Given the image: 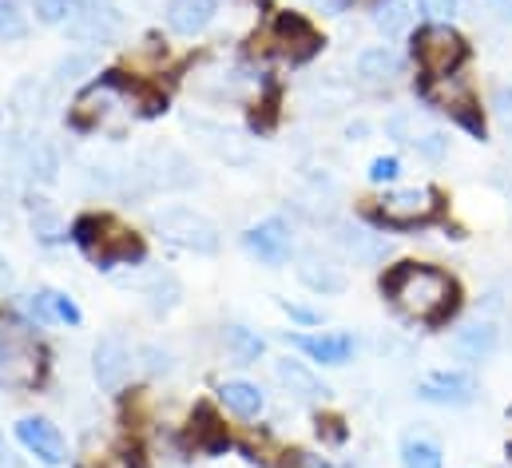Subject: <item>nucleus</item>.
Returning <instances> with one entry per match:
<instances>
[{
    "mask_svg": "<svg viewBox=\"0 0 512 468\" xmlns=\"http://www.w3.org/2000/svg\"><path fill=\"white\" fill-rule=\"evenodd\" d=\"M382 290L389 294V302L417 318V322H441L449 318L453 302H457V286L445 270L437 266H425V262H401L385 274Z\"/></svg>",
    "mask_w": 512,
    "mask_h": 468,
    "instance_id": "1",
    "label": "nucleus"
},
{
    "mask_svg": "<svg viewBox=\"0 0 512 468\" xmlns=\"http://www.w3.org/2000/svg\"><path fill=\"white\" fill-rule=\"evenodd\" d=\"M465 52H469L465 40H461L449 24H425V28L417 32V40H413V56H417L421 72H425V76H437V80L453 76V72L461 68Z\"/></svg>",
    "mask_w": 512,
    "mask_h": 468,
    "instance_id": "2",
    "label": "nucleus"
},
{
    "mask_svg": "<svg viewBox=\"0 0 512 468\" xmlns=\"http://www.w3.org/2000/svg\"><path fill=\"white\" fill-rule=\"evenodd\" d=\"M155 231L163 234L167 242H175L183 250H195V254H215L219 242H223L219 227L207 215L191 211V207H167V211H159L155 215Z\"/></svg>",
    "mask_w": 512,
    "mask_h": 468,
    "instance_id": "3",
    "label": "nucleus"
},
{
    "mask_svg": "<svg viewBox=\"0 0 512 468\" xmlns=\"http://www.w3.org/2000/svg\"><path fill=\"white\" fill-rule=\"evenodd\" d=\"M40 381V350L12 330H0V389H32Z\"/></svg>",
    "mask_w": 512,
    "mask_h": 468,
    "instance_id": "4",
    "label": "nucleus"
},
{
    "mask_svg": "<svg viewBox=\"0 0 512 468\" xmlns=\"http://www.w3.org/2000/svg\"><path fill=\"white\" fill-rule=\"evenodd\" d=\"M378 215H382L389 227H421L437 215V195L429 187H405V191H389L382 203H378Z\"/></svg>",
    "mask_w": 512,
    "mask_h": 468,
    "instance_id": "5",
    "label": "nucleus"
},
{
    "mask_svg": "<svg viewBox=\"0 0 512 468\" xmlns=\"http://www.w3.org/2000/svg\"><path fill=\"white\" fill-rule=\"evenodd\" d=\"M131 365H135V357H131L128 342L120 334H104L96 342V350H92V373H96V385L104 393H120L128 385Z\"/></svg>",
    "mask_w": 512,
    "mask_h": 468,
    "instance_id": "6",
    "label": "nucleus"
},
{
    "mask_svg": "<svg viewBox=\"0 0 512 468\" xmlns=\"http://www.w3.org/2000/svg\"><path fill=\"white\" fill-rule=\"evenodd\" d=\"M247 250L258 254V262H266V266H282V262H290V254H294L290 223H282V219H262L258 227L247 231Z\"/></svg>",
    "mask_w": 512,
    "mask_h": 468,
    "instance_id": "7",
    "label": "nucleus"
},
{
    "mask_svg": "<svg viewBox=\"0 0 512 468\" xmlns=\"http://www.w3.org/2000/svg\"><path fill=\"white\" fill-rule=\"evenodd\" d=\"M16 437H20V445H24L28 453H36L44 465H64V461H68V449H64L60 429H56L52 421H44V417H24V421L16 425Z\"/></svg>",
    "mask_w": 512,
    "mask_h": 468,
    "instance_id": "8",
    "label": "nucleus"
},
{
    "mask_svg": "<svg viewBox=\"0 0 512 468\" xmlns=\"http://www.w3.org/2000/svg\"><path fill=\"white\" fill-rule=\"evenodd\" d=\"M68 28V36L72 40H88V44H104V40H112L116 32H120V12L104 0H88L84 4V12L76 16V20H68L64 24Z\"/></svg>",
    "mask_w": 512,
    "mask_h": 468,
    "instance_id": "9",
    "label": "nucleus"
},
{
    "mask_svg": "<svg viewBox=\"0 0 512 468\" xmlns=\"http://www.w3.org/2000/svg\"><path fill=\"white\" fill-rule=\"evenodd\" d=\"M425 401L433 405H469L473 393H477V381L469 373H457V369H441V373H429L417 389Z\"/></svg>",
    "mask_w": 512,
    "mask_h": 468,
    "instance_id": "10",
    "label": "nucleus"
},
{
    "mask_svg": "<svg viewBox=\"0 0 512 468\" xmlns=\"http://www.w3.org/2000/svg\"><path fill=\"white\" fill-rule=\"evenodd\" d=\"M298 350L306 353L310 361H322V365H346L350 353H354V338L350 334H294L290 338Z\"/></svg>",
    "mask_w": 512,
    "mask_h": 468,
    "instance_id": "11",
    "label": "nucleus"
},
{
    "mask_svg": "<svg viewBox=\"0 0 512 468\" xmlns=\"http://www.w3.org/2000/svg\"><path fill=\"white\" fill-rule=\"evenodd\" d=\"M497 342H501V334L493 322H469L453 334V353L465 361H485V357H493Z\"/></svg>",
    "mask_w": 512,
    "mask_h": 468,
    "instance_id": "12",
    "label": "nucleus"
},
{
    "mask_svg": "<svg viewBox=\"0 0 512 468\" xmlns=\"http://www.w3.org/2000/svg\"><path fill=\"white\" fill-rule=\"evenodd\" d=\"M215 8H219V0H171L167 4V24L179 36H195L211 24Z\"/></svg>",
    "mask_w": 512,
    "mask_h": 468,
    "instance_id": "13",
    "label": "nucleus"
},
{
    "mask_svg": "<svg viewBox=\"0 0 512 468\" xmlns=\"http://www.w3.org/2000/svg\"><path fill=\"white\" fill-rule=\"evenodd\" d=\"M298 274H302V282H306L310 290H318V294H338V290L346 286V274H342L334 262L318 258L314 250H306V254H302V266H298Z\"/></svg>",
    "mask_w": 512,
    "mask_h": 468,
    "instance_id": "14",
    "label": "nucleus"
},
{
    "mask_svg": "<svg viewBox=\"0 0 512 468\" xmlns=\"http://www.w3.org/2000/svg\"><path fill=\"white\" fill-rule=\"evenodd\" d=\"M274 373H278V381L290 389V393H298V397H306V401H318V397H326L330 389L302 365V361H290V357H282L278 365H274Z\"/></svg>",
    "mask_w": 512,
    "mask_h": 468,
    "instance_id": "15",
    "label": "nucleus"
},
{
    "mask_svg": "<svg viewBox=\"0 0 512 468\" xmlns=\"http://www.w3.org/2000/svg\"><path fill=\"white\" fill-rule=\"evenodd\" d=\"M397 56L389 52V48H366L362 56H358V76L366 80V84H389L393 76H397Z\"/></svg>",
    "mask_w": 512,
    "mask_h": 468,
    "instance_id": "16",
    "label": "nucleus"
},
{
    "mask_svg": "<svg viewBox=\"0 0 512 468\" xmlns=\"http://www.w3.org/2000/svg\"><path fill=\"white\" fill-rule=\"evenodd\" d=\"M32 310L44 318V322H52V318H60V322H68V326H80V306L68 298V294H60V290H44V294H36L32 298Z\"/></svg>",
    "mask_w": 512,
    "mask_h": 468,
    "instance_id": "17",
    "label": "nucleus"
},
{
    "mask_svg": "<svg viewBox=\"0 0 512 468\" xmlns=\"http://www.w3.org/2000/svg\"><path fill=\"white\" fill-rule=\"evenodd\" d=\"M219 397H223V405H227L231 413H239V417H258V413H262V389L251 385V381H227V385L219 389Z\"/></svg>",
    "mask_w": 512,
    "mask_h": 468,
    "instance_id": "18",
    "label": "nucleus"
},
{
    "mask_svg": "<svg viewBox=\"0 0 512 468\" xmlns=\"http://www.w3.org/2000/svg\"><path fill=\"white\" fill-rule=\"evenodd\" d=\"M401 468H441V449L429 437H405L401 441Z\"/></svg>",
    "mask_w": 512,
    "mask_h": 468,
    "instance_id": "19",
    "label": "nucleus"
},
{
    "mask_svg": "<svg viewBox=\"0 0 512 468\" xmlns=\"http://www.w3.org/2000/svg\"><path fill=\"white\" fill-rule=\"evenodd\" d=\"M88 0H32V12L40 24H68L84 12Z\"/></svg>",
    "mask_w": 512,
    "mask_h": 468,
    "instance_id": "20",
    "label": "nucleus"
},
{
    "mask_svg": "<svg viewBox=\"0 0 512 468\" xmlns=\"http://www.w3.org/2000/svg\"><path fill=\"white\" fill-rule=\"evenodd\" d=\"M12 112L20 119H36L44 112V88L36 80H20L12 88Z\"/></svg>",
    "mask_w": 512,
    "mask_h": 468,
    "instance_id": "21",
    "label": "nucleus"
},
{
    "mask_svg": "<svg viewBox=\"0 0 512 468\" xmlns=\"http://www.w3.org/2000/svg\"><path fill=\"white\" fill-rule=\"evenodd\" d=\"M223 342H227V350L235 353L239 361H258V353H262V338H258L255 330H247V326H227Z\"/></svg>",
    "mask_w": 512,
    "mask_h": 468,
    "instance_id": "22",
    "label": "nucleus"
},
{
    "mask_svg": "<svg viewBox=\"0 0 512 468\" xmlns=\"http://www.w3.org/2000/svg\"><path fill=\"white\" fill-rule=\"evenodd\" d=\"M334 238H338V242H342V246H346V250H350L358 262H370V258H378V254L385 250L382 242H374L370 234L354 231V227H338V234H334Z\"/></svg>",
    "mask_w": 512,
    "mask_h": 468,
    "instance_id": "23",
    "label": "nucleus"
},
{
    "mask_svg": "<svg viewBox=\"0 0 512 468\" xmlns=\"http://www.w3.org/2000/svg\"><path fill=\"white\" fill-rule=\"evenodd\" d=\"M32 231H36L40 242H48V246L60 242V238L68 234L64 231V223H60V215H56L52 207H44V203H36V211H32Z\"/></svg>",
    "mask_w": 512,
    "mask_h": 468,
    "instance_id": "24",
    "label": "nucleus"
},
{
    "mask_svg": "<svg viewBox=\"0 0 512 468\" xmlns=\"http://www.w3.org/2000/svg\"><path fill=\"white\" fill-rule=\"evenodd\" d=\"M28 20L16 8V0H0V40H24Z\"/></svg>",
    "mask_w": 512,
    "mask_h": 468,
    "instance_id": "25",
    "label": "nucleus"
},
{
    "mask_svg": "<svg viewBox=\"0 0 512 468\" xmlns=\"http://www.w3.org/2000/svg\"><path fill=\"white\" fill-rule=\"evenodd\" d=\"M179 294H183V290H179V282H175V278H159V282L147 290V298H151V310H155V314L175 310V306H179Z\"/></svg>",
    "mask_w": 512,
    "mask_h": 468,
    "instance_id": "26",
    "label": "nucleus"
},
{
    "mask_svg": "<svg viewBox=\"0 0 512 468\" xmlns=\"http://www.w3.org/2000/svg\"><path fill=\"white\" fill-rule=\"evenodd\" d=\"M374 20H378V28H382V32L393 36V32H401V28H405L409 12H405V4H401V0H389V4L378 8V16H374Z\"/></svg>",
    "mask_w": 512,
    "mask_h": 468,
    "instance_id": "27",
    "label": "nucleus"
},
{
    "mask_svg": "<svg viewBox=\"0 0 512 468\" xmlns=\"http://www.w3.org/2000/svg\"><path fill=\"white\" fill-rule=\"evenodd\" d=\"M397 175H401V163L393 155H382V159L370 163V183H393Z\"/></svg>",
    "mask_w": 512,
    "mask_h": 468,
    "instance_id": "28",
    "label": "nucleus"
},
{
    "mask_svg": "<svg viewBox=\"0 0 512 468\" xmlns=\"http://www.w3.org/2000/svg\"><path fill=\"white\" fill-rule=\"evenodd\" d=\"M139 357H143V369H147V373H171V369H175V365H171V353H167V350L143 346V350H139Z\"/></svg>",
    "mask_w": 512,
    "mask_h": 468,
    "instance_id": "29",
    "label": "nucleus"
},
{
    "mask_svg": "<svg viewBox=\"0 0 512 468\" xmlns=\"http://www.w3.org/2000/svg\"><path fill=\"white\" fill-rule=\"evenodd\" d=\"M76 72H92V56H72V60H60V64H56V80H60V84L80 80Z\"/></svg>",
    "mask_w": 512,
    "mask_h": 468,
    "instance_id": "30",
    "label": "nucleus"
},
{
    "mask_svg": "<svg viewBox=\"0 0 512 468\" xmlns=\"http://www.w3.org/2000/svg\"><path fill=\"white\" fill-rule=\"evenodd\" d=\"M493 108H497V119H501V127L512 135V88H497V96H493Z\"/></svg>",
    "mask_w": 512,
    "mask_h": 468,
    "instance_id": "31",
    "label": "nucleus"
},
{
    "mask_svg": "<svg viewBox=\"0 0 512 468\" xmlns=\"http://www.w3.org/2000/svg\"><path fill=\"white\" fill-rule=\"evenodd\" d=\"M417 4H421L425 16H437V20H441V16H453L461 0H417Z\"/></svg>",
    "mask_w": 512,
    "mask_h": 468,
    "instance_id": "32",
    "label": "nucleus"
},
{
    "mask_svg": "<svg viewBox=\"0 0 512 468\" xmlns=\"http://www.w3.org/2000/svg\"><path fill=\"white\" fill-rule=\"evenodd\" d=\"M413 147H417V151H425V155H433V159H437V155H441V151H445V135H437V131H429V135H421V139H413Z\"/></svg>",
    "mask_w": 512,
    "mask_h": 468,
    "instance_id": "33",
    "label": "nucleus"
},
{
    "mask_svg": "<svg viewBox=\"0 0 512 468\" xmlns=\"http://www.w3.org/2000/svg\"><path fill=\"white\" fill-rule=\"evenodd\" d=\"M485 8H489L497 20H512V0H485Z\"/></svg>",
    "mask_w": 512,
    "mask_h": 468,
    "instance_id": "34",
    "label": "nucleus"
},
{
    "mask_svg": "<svg viewBox=\"0 0 512 468\" xmlns=\"http://www.w3.org/2000/svg\"><path fill=\"white\" fill-rule=\"evenodd\" d=\"M0 468H24V461L4 445V437H0Z\"/></svg>",
    "mask_w": 512,
    "mask_h": 468,
    "instance_id": "35",
    "label": "nucleus"
},
{
    "mask_svg": "<svg viewBox=\"0 0 512 468\" xmlns=\"http://www.w3.org/2000/svg\"><path fill=\"white\" fill-rule=\"evenodd\" d=\"M294 468H330V465H326L322 457H314V453H298V457H294Z\"/></svg>",
    "mask_w": 512,
    "mask_h": 468,
    "instance_id": "36",
    "label": "nucleus"
},
{
    "mask_svg": "<svg viewBox=\"0 0 512 468\" xmlns=\"http://www.w3.org/2000/svg\"><path fill=\"white\" fill-rule=\"evenodd\" d=\"M286 314H294L298 322H318V314H310V310H302V306H290V302H286Z\"/></svg>",
    "mask_w": 512,
    "mask_h": 468,
    "instance_id": "37",
    "label": "nucleus"
},
{
    "mask_svg": "<svg viewBox=\"0 0 512 468\" xmlns=\"http://www.w3.org/2000/svg\"><path fill=\"white\" fill-rule=\"evenodd\" d=\"M8 286H12V266L0 258V290H8Z\"/></svg>",
    "mask_w": 512,
    "mask_h": 468,
    "instance_id": "38",
    "label": "nucleus"
},
{
    "mask_svg": "<svg viewBox=\"0 0 512 468\" xmlns=\"http://www.w3.org/2000/svg\"><path fill=\"white\" fill-rule=\"evenodd\" d=\"M322 4H326V8H342L346 0H322Z\"/></svg>",
    "mask_w": 512,
    "mask_h": 468,
    "instance_id": "39",
    "label": "nucleus"
}]
</instances>
